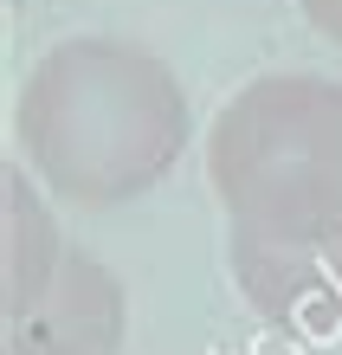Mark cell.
<instances>
[{
  "label": "cell",
  "mask_w": 342,
  "mask_h": 355,
  "mask_svg": "<svg viewBox=\"0 0 342 355\" xmlns=\"http://www.w3.org/2000/svg\"><path fill=\"white\" fill-rule=\"evenodd\" d=\"M19 149L78 207L136 200L187 149V91L130 39H58L19 91Z\"/></svg>",
  "instance_id": "6da1fadb"
},
{
  "label": "cell",
  "mask_w": 342,
  "mask_h": 355,
  "mask_svg": "<svg viewBox=\"0 0 342 355\" xmlns=\"http://www.w3.org/2000/svg\"><path fill=\"white\" fill-rule=\"evenodd\" d=\"M207 181L239 233H342V85L310 71L239 85L207 123Z\"/></svg>",
  "instance_id": "7a4b0ae2"
},
{
  "label": "cell",
  "mask_w": 342,
  "mask_h": 355,
  "mask_svg": "<svg viewBox=\"0 0 342 355\" xmlns=\"http://www.w3.org/2000/svg\"><path fill=\"white\" fill-rule=\"evenodd\" d=\"M226 265L239 297L284 336H336L342 329V233L316 239H259V233H226Z\"/></svg>",
  "instance_id": "3957f363"
},
{
  "label": "cell",
  "mask_w": 342,
  "mask_h": 355,
  "mask_svg": "<svg viewBox=\"0 0 342 355\" xmlns=\"http://www.w3.org/2000/svg\"><path fill=\"white\" fill-rule=\"evenodd\" d=\"M123 284L117 271L65 245V259L33 297L0 304V355H117L123 349Z\"/></svg>",
  "instance_id": "277c9868"
},
{
  "label": "cell",
  "mask_w": 342,
  "mask_h": 355,
  "mask_svg": "<svg viewBox=\"0 0 342 355\" xmlns=\"http://www.w3.org/2000/svg\"><path fill=\"white\" fill-rule=\"evenodd\" d=\"M297 13H304L330 46H342V0H297Z\"/></svg>",
  "instance_id": "5b68a950"
}]
</instances>
